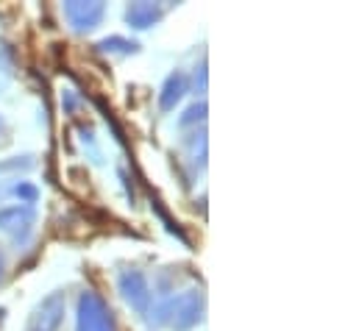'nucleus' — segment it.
Returning <instances> with one entry per match:
<instances>
[{
    "mask_svg": "<svg viewBox=\"0 0 359 331\" xmlns=\"http://www.w3.org/2000/svg\"><path fill=\"white\" fill-rule=\"evenodd\" d=\"M76 318H79V331H117L109 304L95 290H84L79 295Z\"/></svg>",
    "mask_w": 359,
    "mask_h": 331,
    "instance_id": "1",
    "label": "nucleus"
},
{
    "mask_svg": "<svg viewBox=\"0 0 359 331\" xmlns=\"http://www.w3.org/2000/svg\"><path fill=\"white\" fill-rule=\"evenodd\" d=\"M117 290L123 295V301L137 312V315H148L151 309V301H154V292H151V284H148V276L137 267H126L117 273Z\"/></svg>",
    "mask_w": 359,
    "mask_h": 331,
    "instance_id": "2",
    "label": "nucleus"
},
{
    "mask_svg": "<svg viewBox=\"0 0 359 331\" xmlns=\"http://www.w3.org/2000/svg\"><path fill=\"white\" fill-rule=\"evenodd\" d=\"M206 312V298L201 290H187L181 295H173L170 306V326L176 331H192Z\"/></svg>",
    "mask_w": 359,
    "mask_h": 331,
    "instance_id": "3",
    "label": "nucleus"
},
{
    "mask_svg": "<svg viewBox=\"0 0 359 331\" xmlns=\"http://www.w3.org/2000/svg\"><path fill=\"white\" fill-rule=\"evenodd\" d=\"M34 226H36V212L34 206H22V203H14V206H3L0 209V231L11 237V243L17 245H25L34 234Z\"/></svg>",
    "mask_w": 359,
    "mask_h": 331,
    "instance_id": "4",
    "label": "nucleus"
},
{
    "mask_svg": "<svg viewBox=\"0 0 359 331\" xmlns=\"http://www.w3.org/2000/svg\"><path fill=\"white\" fill-rule=\"evenodd\" d=\"M65 309H67V295L65 292H50L31 312V320H28L25 331H59L65 323Z\"/></svg>",
    "mask_w": 359,
    "mask_h": 331,
    "instance_id": "5",
    "label": "nucleus"
},
{
    "mask_svg": "<svg viewBox=\"0 0 359 331\" xmlns=\"http://www.w3.org/2000/svg\"><path fill=\"white\" fill-rule=\"evenodd\" d=\"M62 11H65L67 22H70L79 34H90V31H95V28L103 22V17H106V3H100V0H67V3L62 6Z\"/></svg>",
    "mask_w": 359,
    "mask_h": 331,
    "instance_id": "6",
    "label": "nucleus"
},
{
    "mask_svg": "<svg viewBox=\"0 0 359 331\" xmlns=\"http://www.w3.org/2000/svg\"><path fill=\"white\" fill-rule=\"evenodd\" d=\"M162 17H165V8L159 3H151V0H140V3H128L126 6V22L131 28H137V31L154 28Z\"/></svg>",
    "mask_w": 359,
    "mask_h": 331,
    "instance_id": "7",
    "label": "nucleus"
},
{
    "mask_svg": "<svg viewBox=\"0 0 359 331\" xmlns=\"http://www.w3.org/2000/svg\"><path fill=\"white\" fill-rule=\"evenodd\" d=\"M187 92H189V76L184 70L170 73L165 79V83H162V92H159V109L162 112H173L181 100H184Z\"/></svg>",
    "mask_w": 359,
    "mask_h": 331,
    "instance_id": "8",
    "label": "nucleus"
},
{
    "mask_svg": "<svg viewBox=\"0 0 359 331\" xmlns=\"http://www.w3.org/2000/svg\"><path fill=\"white\" fill-rule=\"evenodd\" d=\"M97 53H111V56H131L140 50V42L137 39H126V36H103L97 45H95Z\"/></svg>",
    "mask_w": 359,
    "mask_h": 331,
    "instance_id": "9",
    "label": "nucleus"
},
{
    "mask_svg": "<svg viewBox=\"0 0 359 331\" xmlns=\"http://www.w3.org/2000/svg\"><path fill=\"white\" fill-rule=\"evenodd\" d=\"M206 120V100H195L192 106H187V112L179 117V128H192L198 123Z\"/></svg>",
    "mask_w": 359,
    "mask_h": 331,
    "instance_id": "10",
    "label": "nucleus"
},
{
    "mask_svg": "<svg viewBox=\"0 0 359 331\" xmlns=\"http://www.w3.org/2000/svg\"><path fill=\"white\" fill-rule=\"evenodd\" d=\"M11 195H14V198H20V203H22V206H31V203H36L39 189H36L31 181H17V184L11 187Z\"/></svg>",
    "mask_w": 359,
    "mask_h": 331,
    "instance_id": "11",
    "label": "nucleus"
},
{
    "mask_svg": "<svg viewBox=\"0 0 359 331\" xmlns=\"http://www.w3.org/2000/svg\"><path fill=\"white\" fill-rule=\"evenodd\" d=\"M34 167V156H11L6 162H0V173H17V170H31Z\"/></svg>",
    "mask_w": 359,
    "mask_h": 331,
    "instance_id": "12",
    "label": "nucleus"
},
{
    "mask_svg": "<svg viewBox=\"0 0 359 331\" xmlns=\"http://www.w3.org/2000/svg\"><path fill=\"white\" fill-rule=\"evenodd\" d=\"M62 106H65V112H67V114H73V112H76L79 97H76V92H73V89H65V92H62Z\"/></svg>",
    "mask_w": 359,
    "mask_h": 331,
    "instance_id": "13",
    "label": "nucleus"
},
{
    "mask_svg": "<svg viewBox=\"0 0 359 331\" xmlns=\"http://www.w3.org/2000/svg\"><path fill=\"white\" fill-rule=\"evenodd\" d=\"M3 278H6V256L0 250V284H3Z\"/></svg>",
    "mask_w": 359,
    "mask_h": 331,
    "instance_id": "14",
    "label": "nucleus"
},
{
    "mask_svg": "<svg viewBox=\"0 0 359 331\" xmlns=\"http://www.w3.org/2000/svg\"><path fill=\"white\" fill-rule=\"evenodd\" d=\"M0 131H3V117H0Z\"/></svg>",
    "mask_w": 359,
    "mask_h": 331,
    "instance_id": "15",
    "label": "nucleus"
}]
</instances>
